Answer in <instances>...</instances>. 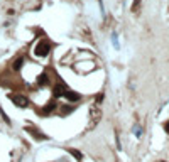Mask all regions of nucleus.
I'll return each instance as SVG.
<instances>
[{
    "label": "nucleus",
    "instance_id": "8",
    "mask_svg": "<svg viewBox=\"0 0 169 162\" xmlns=\"http://www.w3.org/2000/svg\"><path fill=\"white\" fill-rule=\"evenodd\" d=\"M139 5H141V0H135L134 5H132V12H137V10H139Z\"/></svg>",
    "mask_w": 169,
    "mask_h": 162
},
{
    "label": "nucleus",
    "instance_id": "3",
    "mask_svg": "<svg viewBox=\"0 0 169 162\" xmlns=\"http://www.w3.org/2000/svg\"><path fill=\"white\" fill-rule=\"evenodd\" d=\"M64 91H66V89H64L63 85H56L54 89H53V95H54V98H59V96L64 95Z\"/></svg>",
    "mask_w": 169,
    "mask_h": 162
},
{
    "label": "nucleus",
    "instance_id": "6",
    "mask_svg": "<svg viewBox=\"0 0 169 162\" xmlns=\"http://www.w3.org/2000/svg\"><path fill=\"white\" fill-rule=\"evenodd\" d=\"M37 83H39V85H41V86H46V85H48V83H49V78H48V74H41V76L37 78Z\"/></svg>",
    "mask_w": 169,
    "mask_h": 162
},
{
    "label": "nucleus",
    "instance_id": "2",
    "mask_svg": "<svg viewBox=\"0 0 169 162\" xmlns=\"http://www.w3.org/2000/svg\"><path fill=\"white\" fill-rule=\"evenodd\" d=\"M10 100H12V103H15V105H17V106H20V108H26V106L29 105L27 96L19 95V93H12V95H10Z\"/></svg>",
    "mask_w": 169,
    "mask_h": 162
},
{
    "label": "nucleus",
    "instance_id": "9",
    "mask_svg": "<svg viewBox=\"0 0 169 162\" xmlns=\"http://www.w3.org/2000/svg\"><path fill=\"white\" fill-rule=\"evenodd\" d=\"M68 150H70V152H71V154H73V156H74V157H76V159H78V160H80V159H81V154H80V152H76V150H73V149H68Z\"/></svg>",
    "mask_w": 169,
    "mask_h": 162
},
{
    "label": "nucleus",
    "instance_id": "10",
    "mask_svg": "<svg viewBox=\"0 0 169 162\" xmlns=\"http://www.w3.org/2000/svg\"><path fill=\"white\" fill-rule=\"evenodd\" d=\"M166 130L169 132V123H166Z\"/></svg>",
    "mask_w": 169,
    "mask_h": 162
},
{
    "label": "nucleus",
    "instance_id": "1",
    "mask_svg": "<svg viewBox=\"0 0 169 162\" xmlns=\"http://www.w3.org/2000/svg\"><path fill=\"white\" fill-rule=\"evenodd\" d=\"M49 51H51V44H49L48 41H39L37 46H36V49H34V54L39 57H44L49 54Z\"/></svg>",
    "mask_w": 169,
    "mask_h": 162
},
{
    "label": "nucleus",
    "instance_id": "5",
    "mask_svg": "<svg viewBox=\"0 0 169 162\" xmlns=\"http://www.w3.org/2000/svg\"><path fill=\"white\" fill-rule=\"evenodd\" d=\"M22 64H24V59H22V57H17V59H14L12 68L17 71V69H20V66H22Z\"/></svg>",
    "mask_w": 169,
    "mask_h": 162
},
{
    "label": "nucleus",
    "instance_id": "7",
    "mask_svg": "<svg viewBox=\"0 0 169 162\" xmlns=\"http://www.w3.org/2000/svg\"><path fill=\"white\" fill-rule=\"evenodd\" d=\"M54 108H56V105H54V103H49V105H48V106H46V108H44V110H42V111H41V113H42V115H49V113H51V111H53V110H54Z\"/></svg>",
    "mask_w": 169,
    "mask_h": 162
},
{
    "label": "nucleus",
    "instance_id": "4",
    "mask_svg": "<svg viewBox=\"0 0 169 162\" xmlns=\"http://www.w3.org/2000/svg\"><path fill=\"white\" fill-rule=\"evenodd\" d=\"M64 96H66L68 100H71V102H78L80 100V95L74 91H64Z\"/></svg>",
    "mask_w": 169,
    "mask_h": 162
}]
</instances>
